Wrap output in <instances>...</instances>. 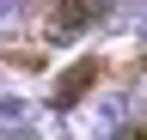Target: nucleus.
Returning <instances> with one entry per match:
<instances>
[{"label":"nucleus","mask_w":147,"mask_h":140,"mask_svg":"<svg viewBox=\"0 0 147 140\" xmlns=\"http://www.w3.org/2000/svg\"><path fill=\"white\" fill-rule=\"evenodd\" d=\"M98 73H104L98 61H80V67H67V73H61V85H55V104H74V98H86V85L98 79Z\"/></svg>","instance_id":"f257e3e1"}]
</instances>
